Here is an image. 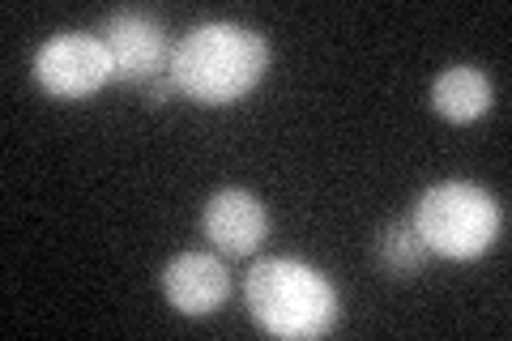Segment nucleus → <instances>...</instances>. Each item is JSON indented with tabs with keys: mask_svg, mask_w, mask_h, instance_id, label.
<instances>
[{
	"mask_svg": "<svg viewBox=\"0 0 512 341\" xmlns=\"http://www.w3.org/2000/svg\"><path fill=\"white\" fill-rule=\"evenodd\" d=\"M248 316L274 337L308 341L338 324V290L320 269L295 256H265L244 278Z\"/></svg>",
	"mask_w": 512,
	"mask_h": 341,
	"instance_id": "obj_2",
	"label": "nucleus"
},
{
	"mask_svg": "<svg viewBox=\"0 0 512 341\" xmlns=\"http://www.w3.org/2000/svg\"><path fill=\"white\" fill-rule=\"evenodd\" d=\"M491 99H495L491 77L483 69H474V64H448L431 81V107L453 124H470L478 116H487Z\"/></svg>",
	"mask_w": 512,
	"mask_h": 341,
	"instance_id": "obj_8",
	"label": "nucleus"
},
{
	"mask_svg": "<svg viewBox=\"0 0 512 341\" xmlns=\"http://www.w3.org/2000/svg\"><path fill=\"white\" fill-rule=\"evenodd\" d=\"M269 69V43L261 30L239 22H201L171 47L175 94H188L197 107H231Z\"/></svg>",
	"mask_w": 512,
	"mask_h": 341,
	"instance_id": "obj_1",
	"label": "nucleus"
},
{
	"mask_svg": "<svg viewBox=\"0 0 512 341\" xmlns=\"http://www.w3.org/2000/svg\"><path fill=\"white\" fill-rule=\"evenodd\" d=\"M201 231L222 256H252L269 235V214L256 192L248 188H222L205 201Z\"/></svg>",
	"mask_w": 512,
	"mask_h": 341,
	"instance_id": "obj_6",
	"label": "nucleus"
},
{
	"mask_svg": "<svg viewBox=\"0 0 512 341\" xmlns=\"http://www.w3.org/2000/svg\"><path fill=\"white\" fill-rule=\"evenodd\" d=\"M35 81L52 99H90L111 77V56L99 35L60 30L35 52Z\"/></svg>",
	"mask_w": 512,
	"mask_h": 341,
	"instance_id": "obj_4",
	"label": "nucleus"
},
{
	"mask_svg": "<svg viewBox=\"0 0 512 341\" xmlns=\"http://www.w3.org/2000/svg\"><path fill=\"white\" fill-rule=\"evenodd\" d=\"M376 261L389 278H414L427 265V243L419 239L410 218H393L376 235Z\"/></svg>",
	"mask_w": 512,
	"mask_h": 341,
	"instance_id": "obj_9",
	"label": "nucleus"
},
{
	"mask_svg": "<svg viewBox=\"0 0 512 341\" xmlns=\"http://www.w3.org/2000/svg\"><path fill=\"white\" fill-rule=\"evenodd\" d=\"M99 39L111 56V77L124 81V86H150L154 77H167L171 69V39L158 18L141 9H120L103 22Z\"/></svg>",
	"mask_w": 512,
	"mask_h": 341,
	"instance_id": "obj_5",
	"label": "nucleus"
},
{
	"mask_svg": "<svg viewBox=\"0 0 512 341\" xmlns=\"http://www.w3.org/2000/svg\"><path fill=\"white\" fill-rule=\"evenodd\" d=\"M414 231L427 243V252L448 256V261H474L500 239V201L487 188L470 180H444L431 184L414 201Z\"/></svg>",
	"mask_w": 512,
	"mask_h": 341,
	"instance_id": "obj_3",
	"label": "nucleus"
},
{
	"mask_svg": "<svg viewBox=\"0 0 512 341\" xmlns=\"http://www.w3.org/2000/svg\"><path fill=\"white\" fill-rule=\"evenodd\" d=\"M163 295L180 316H210L231 295V273L214 252H180L163 265Z\"/></svg>",
	"mask_w": 512,
	"mask_h": 341,
	"instance_id": "obj_7",
	"label": "nucleus"
},
{
	"mask_svg": "<svg viewBox=\"0 0 512 341\" xmlns=\"http://www.w3.org/2000/svg\"><path fill=\"white\" fill-rule=\"evenodd\" d=\"M171 94H175V81H171V73L167 77H154L150 86H141V99H146V107H167L171 103Z\"/></svg>",
	"mask_w": 512,
	"mask_h": 341,
	"instance_id": "obj_10",
	"label": "nucleus"
}]
</instances>
